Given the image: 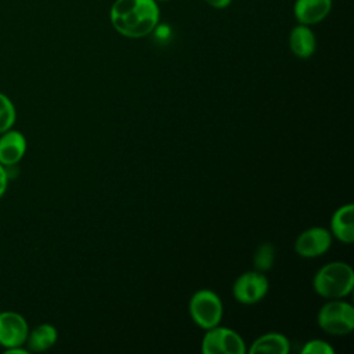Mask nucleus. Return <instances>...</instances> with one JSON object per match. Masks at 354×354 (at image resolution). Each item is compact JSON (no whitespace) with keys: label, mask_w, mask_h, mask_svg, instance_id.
<instances>
[{"label":"nucleus","mask_w":354,"mask_h":354,"mask_svg":"<svg viewBox=\"0 0 354 354\" xmlns=\"http://www.w3.org/2000/svg\"><path fill=\"white\" fill-rule=\"evenodd\" d=\"M160 8L156 0H115L109 8V22L123 37L142 39L159 25Z\"/></svg>","instance_id":"1"},{"label":"nucleus","mask_w":354,"mask_h":354,"mask_svg":"<svg viewBox=\"0 0 354 354\" xmlns=\"http://www.w3.org/2000/svg\"><path fill=\"white\" fill-rule=\"evenodd\" d=\"M313 288L321 297L343 299L353 292L354 271L344 261H330L315 272Z\"/></svg>","instance_id":"2"},{"label":"nucleus","mask_w":354,"mask_h":354,"mask_svg":"<svg viewBox=\"0 0 354 354\" xmlns=\"http://www.w3.org/2000/svg\"><path fill=\"white\" fill-rule=\"evenodd\" d=\"M318 326L333 336L348 335L354 329V308L340 299H329L317 314Z\"/></svg>","instance_id":"3"},{"label":"nucleus","mask_w":354,"mask_h":354,"mask_svg":"<svg viewBox=\"0 0 354 354\" xmlns=\"http://www.w3.org/2000/svg\"><path fill=\"white\" fill-rule=\"evenodd\" d=\"M188 311L194 324L205 330L218 325L224 313L221 299L210 289L196 290L189 299Z\"/></svg>","instance_id":"4"},{"label":"nucleus","mask_w":354,"mask_h":354,"mask_svg":"<svg viewBox=\"0 0 354 354\" xmlns=\"http://www.w3.org/2000/svg\"><path fill=\"white\" fill-rule=\"evenodd\" d=\"M203 354H245L246 346L238 332L227 326L216 325L206 329L202 339Z\"/></svg>","instance_id":"5"},{"label":"nucleus","mask_w":354,"mask_h":354,"mask_svg":"<svg viewBox=\"0 0 354 354\" xmlns=\"http://www.w3.org/2000/svg\"><path fill=\"white\" fill-rule=\"evenodd\" d=\"M268 279L263 272L256 270L246 271L235 279L232 295L238 303L249 306L261 301L268 293Z\"/></svg>","instance_id":"6"},{"label":"nucleus","mask_w":354,"mask_h":354,"mask_svg":"<svg viewBox=\"0 0 354 354\" xmlns=\"http://www.w3.org/2000/svg\"><path fill=\"white\" fill-rule=\"evenodd\" d=\"M29 325L24 315L17 311L0 313V346L3 350L25 346Z\"/></svg>","instance_id":"7"},{"label":"nucleus","mask_w":354,"mask_h":354,"mask_svg":"<svg viewBox=\"0 0 354 354\" xmlns=\"http://www.w3.org/2000/svg\"><path fill=\"white\" fill-rule=\"evenodd\" d=\"M332 245V234L324 227H311L300 232L295 241V252L304 259L318 257L329 250Z\"/></svg>","instance_id":"8"},{"label":"nucleus","mask_w":354,"mask_h":354,"mask_svg":"<svg viewBox=\"0 0 354 354\" xmlns=\"http://www.w3.org/2000/svg\"><path fill=\"white\" fill-rule=\"evenodd\" d=\"M332 7L333 0H295L292 12L297 24L313 26L326 19Z\"/></svg>","instance_id":"9"},{"label":"nucleus","mask_w":354,"mask_h":354,"mask_svg":"<svg viewBox=\"0 0 354 354\" xmlns=\"http://www.w3.org/2000/svg\"><path fill=\"white\" fill-rule=\"evenodd\" d=\"M26 137L14 129L0 134V163L3 166H14L22 160L26 153Z\"/></svg>","instance_id":"10"},{"label":"nucleus","mask_w":354,"mask_h":354,"mask_svg":"<svg viewBox=\"0 0 354 354\" xmlns=\"http://www.w3.org/2000/svg\"><path fill=\"white\" fill-rule=\"evenodd\" d=\"M288 44L292 54L299 59H307L317 50V39L311 26L296 24L288 36Z\"/></svg>","instance_id":"11"},{"label":"nucleus","mask_w":354,"mask_h":354,"mask_svg":"<svg viewBox=\"0 0 354 354\" xmlns=\"http://www.w3.org/2000/svg\"><path fill=\"white\" fill-rule=\"evenodd\" d=\"M330 234L343 243H353L354 241V206L353 203L337 207L329 223Z\"/></svg>","instance_id":"12"},{"label":"nucleus","mask_w":354,"mask_h":354,"mask_svg":"<svg viewBox=\"0 0 354 354\" xmlns=\"http://www.w3.org/2000/svg\"><path fill=\"white\" fill-rule=\"evenodd\" d=\"M290 350L289 339L279 332H270L259 336L249 347L248 353H271V354H288Z\"/></svg>","instance_id":"13"},{"label":"nucleus","mask_w":354,"mask_h":354,"mask_svg":"<svg viewBox=\"0 0 354 354\" xmlns=\"http://www.w3.org/2000/svg\"><path fill=\"white\" fill-rule=\"evenodd\" d=\"M58 339V332L51 324H40L29 330L26 337V348L33 353H41L51 348Z\"/></svg>","instance_id":"14"},{"label":"nucleus","mask_w":354,"mask_h":354,"mask_svg":"<svg viewBox=\"0 0 354 354\" xmlns=\"http://www.w3.org/2000/svg\"><path fill=\"white\" fill-rule=\"evenodd\" d=\"M274 260H275V249H274L272 243L263 242L254 250L253 264H254L256 271H260V272L268 271L272 267Z\"/></svg>","instance_id":"15"},{"label":"nucleus","mask_w":354,"mask_h":354,"mask_svg":"<svg viewBox=\"0 0 354 354\" xmlns=\"http://www.w3.org/2000/svg\"><path fill=\"white\" fill-rule=\"evenodd\" d=\"M17 122V108L11 98L0 93V134L12 129Z\"/></svg>","instance_id":"16"},{"label":"nucleus","mask_w":354,"mask_h":354,"mask_svg":"<svg viewBox=\"0 0 354 354\" xmlns=\"http://www.w3.org/2000/svg\"><path fill=\"white\" fill-rule=\"evenodd\" d=\"M301 354H335V348L321 339H311L304 343L300 350Z\"/></svg>","instance_id":"17"},{"label":"nucleus","mask_w":354,"mask_h":354,"mask_svg":"<svg viewBox=\"0 0 354 354\" xmlns=\"http://www.w3.org/2000/svg\"><path fill=\"white\" fill-rule=\"evenodd\" d=\"M7 188H8V173L6 170V166L0 163V199L6 194Z\"/></svg>","instance_id":"18"},{"label":"nucleus","mask_w":354,"mask_h":354,"mask_svg":"<svg viewBox=\"0 0 354 354\" xmlns=\"http://www.w3.org/2000/svg\"><path fill=\"white\" fill-rule=\"evenodd\" d=\"M209 7L214 10H225L231 6L232 0H203Z\"/></svg>","instance_id":"19"},{"label":"nucleus","mask_w":354,"mask_h":354,"mask_svg":"<svg viewBox=\"0 0 354 354\" xmlns=\"http://www.w3.org/2000/svg\"><path fill=\"white\" fill-rule=\"evenodd\" d=\"M158 3H166V1H170V0H156Z\"/></svg>","instance_id":"20"}]
</instances>
